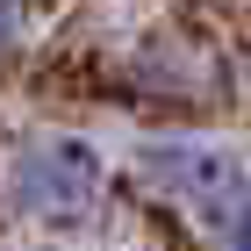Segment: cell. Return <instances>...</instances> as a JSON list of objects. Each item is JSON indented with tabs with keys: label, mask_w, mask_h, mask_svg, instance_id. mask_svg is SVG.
Listing matches in <instances>:
<instances>
[{
	"label": "cell",
	"mask_w": 251,
	"mask_h": 251,
	"mask_svg": "<svg viewBox=\"0 0 251 251\" xmlns=\"http://www.w3.org/2000/svg\"><path fill=\"white\" fill-rule=\"evenodd\" d=\"M7 201L36 223H72L100 201V158L79 136H29L7 158Z\"/></svg>",
	"instance_id": "obj_1"
},
{
	"label": "cell",
	"mask_w": 251,
	"mask_h": 251,
	"mask_svg": "<svg viewBox=\"0 0 251 251\" xmlns=\"http://www.w3.org/2000/svg\"><path fill=\"white\" fill-rule=\"evenodd\" d=\"M144 179H151L165 201H179V208L208 215V223H230L237 208H244V165H237L230 151H215V144H187V136H173V144H151L144 151Z\"/></svg>",
	"instance_id": "obj_2"
},
{
	"label": "cell",
	"mask_w": 251,
	"mask_h": 251,
	"mask_svg": "<svg viewBox=\"0 0 251 251\" xmlns=\"http://www.w3.org/2000/svg\"><path fill=\"white\" fill-rule=\"evenodd\" d=\"M144 72H151V86H158V94H201V86H208L194 58H173V43L144 50Z\"/></svg>",
	"instance_id": "obj_3"
},
{
	"label": "cell",
	"mask_w": 251,
	"mask_h": 251,
	"mask_svg": "<svg viewBox=\"0 0 251 251\" xmlns=\"http://www.w3.org/2000/svg\"><path fill=\"white\" fill-rule=\"evenodd\" d=\"M15 43H22V7H15V0H0V58H7Z\"/></svg>",
	"instance_id": "obj_4"
},
{
	"label": "cell",
	"mask_w": 251,
	"mask_h": 251,
	"mask_svg": "<svg viewBox=\"0 0 251 251\" xmlns=\"http://www.w3.org/2000/svg\"><path fill=\"white\" fill-rule=\"evenodd\" d=\"M230 251H251V194H244V208L230 215Z\"/></svg>",
	"instance_id": "obj_5"
}]
</instances>
